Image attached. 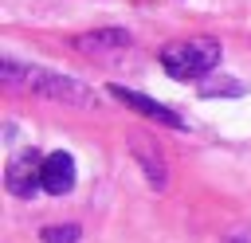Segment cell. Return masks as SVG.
I'll list each match as a JSON object with an SVG mask.
<instances>
[{"label": "cell", "instance_id": "cell-7", "mask_svg": "<svg viewBox=\"0 0 251 243\" xmlns=\"http://www.w3.org/2000/svg\"><path fill=\"white\" fill-rule=\"evenodd\" d=\"M78 51L86 55H102V51H122V47H133V35L126 27H102V31H86L75 39Z\"/></svg>", "mask_w": 251, "mask_h": 243}, {"label": "cell", "instance_id": "cell-9", "mask_svg": "<svg viewBox=\"0 0 251 243\" xmlns=\"http://www.w3.org/2000/svg\"><path fill=\"white\" fill-rule=\"evenodd\" d=\"M78 223H47L43 231H39V239L43 243H78Z\"/></svg>", "mask_w": 251, "mask_h": 243}, {"label": "cell", "instance_id": "cell-8", "mask_svg": "<svg viewBox=\"0 0 251 243\" xmlns=\"http://www.w3.org/2000/svg\"><path fill=\"white\" fill-rule=\"evenodd\" d=\"M243 90H247V86H243L239 78H224V74H220V78H204V82H200V94H204V98H224V94L239 98Z\"/></svg>", "mask_w": 251, "mask_h": 243}, {"label": "cell", "instance_id": "cell-4", "mask_svg": "<svg viewBox=\"0 0 251 243\" xmlns=\"http://www.w3.org/2000/svg\"><path fill=\"white\" fill-rule=\"evenodd\" d=\"M129 153H133L137 165L145 169V180H149L157 192H165V188H169V165H165V153H161L145 133H133V137H129Z\"/></svg>", "mask_w": 251, "mask_h": 243}, {"label": "cell", "instance_id": "cell-1", "mask_svg": "<svg viewBox=\"0 0 251 243\" xmlns=\"http://www.w3.org/2000/svg\"><path fill=\"white\" fill-rule=\"evenodd\" d=\"M0 78L8 86H27L39 98H51V102H63V106H78V110H90L98 102L86 82H78L71 74L43 71V67H27V63H16V59H0Z\"/></svg>", "mask_w": 251, "mask_h": 243}, {"label": "cell", "instance_id": "cell-6", "mask_svg": "<svg viewBox=\"0 0 251 243\" xmlns=\"http://www.w3.org/2000/svg\"><path fill=\"white\" fill-rule=\"evenodd\" d=\"M75 188V157L71 153H47L43 157V192L51 196H63Z\"/></svg>", "mask_w": 251, "mask_h": 243}, {"label": "cell", "instance_id": "cell-10", "mask_svg": "<svg viewBox=\"0 0 251 243\" xmlns=\"http://www.w3.org/2000/svg\"><path fill=\"white\" fill-rule=\"evenodd\" d=\"M224 243H251V235H247V231H243V227H235V231H231V235H227V239H224Z\"/></svg>", "mask_w": 251, "mask_h": 243}, {"label": "cell", "instance_id": "cell-2", "mask_svg": "<svg viewBox=\"0 0 251 243\" xmlns=\"http://www.w3.org/2000/svg\"><path fill=\"white\" fill-rule=\"evenodd\" d=\"M220 39L212 35H192V39H176L161 47V67L169 71V78L176 82H204L212 78V71L220 67Z\"/></svg>", "mask_w": 251, "mask_h": 243}, {"label": "cell", "instance_id": "cell-5", "mask_svg": "<svg viewBox=\"0 0 251 243\" xmlns=\"http://www.w3.org/2000/svg\"><path fill=\"white\" fill-rule=\"evenodd\" d=\"M110 94H114L118 102H126L129 110H137V114H145V118H153V122H161V125H169V129H180V125H184L169 106H161V102H153V98H145V94H137V90H126V86L114 82Z\"/></svg>", "mask_w": 251, "mask_h": 243}, {"label": "cell", "instance_id": "cell-3", "mask_svg": "<svg viewBox=\"0 0 251 243\" xmlns=\"http://www.w3.org/2000/svg\"><path fill=\"white\" fill-rule=\"evenodd\" d=\"M4 184H8V192L20 196V200L35 196V192L43 188V157H39L35 149L16 153V157L8 161V169H4Z\"/></svg>", "mask_w": 251, "mask_h": 243}]
</instances>
